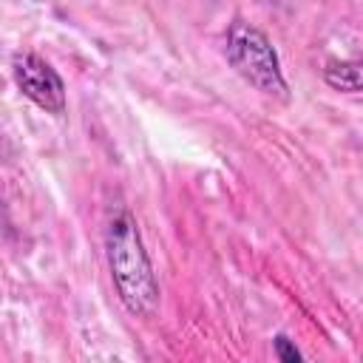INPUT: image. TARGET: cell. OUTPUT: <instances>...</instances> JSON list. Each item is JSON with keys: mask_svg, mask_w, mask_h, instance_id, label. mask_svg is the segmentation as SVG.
Here are the masks:
<instances>
[{"mask_svg": "<svg viewBox=\"0 0 363 363\" xmlns=\"http://www.w3.org/2000/svg\"><path fill=\"white\" fill-rule=\"evenodd\" d=\"M105 252L113 286L125 309L136 318H150L159 306V281L142 244L136 218L119 207L105 227Z\"/></svg>", "mask_w": 363, "mask_h": 363, "instance_id": "cell-1", "label": "cell"}, {"mask_svg": "<svg viewBox=\"0 0 363 363\" xmlns=\"http://www.w3.org/2000/svg\"><path fill=\"white\" fill-rule=\"evenodd\" d=\"M227 62L235 68L241 79L258 88L267 96L286 99V79L281 71V60L269 43V37L247 20H233L224 34Z\"/></svg>", "mask_w": 363, "mask_h": 363, "instance_id": "cell-2", "label": "cell"}, {"mask_svg": "<svg viewBox=\"0 0 363 363\" xmlns=\"http://www.w3.org/2000/svg\"><path fill=\"white\" fill-rule=\"evenodd\" d=\"M11 74L23 96H28L37 108L48 113H62L65 111V82L62 77L34 51H20L11 60Z\"/></svg>", "mask_w": 363, "mask_h": 363, "instance_id": "cell-3", "label": "cell"}, {"mask_svg": "<svg viewBox=\"0 0 363 363\" xmlns=\"http://www.w3.org/2000/svg\"><path fill=\"white\" fill-rule=\"evenodd\" d=\"M323 82L343 94H360L363 91V60H335L323 68Z\"/></svg>", "mask_w": 363, "mask_h": 363, "instance_id": "cell-4", "label": "cell"}, {"mask_svg": "<svg viewBox=\"0 0 363 363\" xmlns=\"http://www.w3.org/2000/svg\"><path fill=\"white\" fill-rule=\"evenodd\" d=\"M272 349H275V354H278L281 360H301V357H303V352H301V349H298L286 335H275Z\"/></svg>", "mask_w": 363, "mask_h": 363, "instance_id": "cell-5", "label": "cell"}]
</instances>
